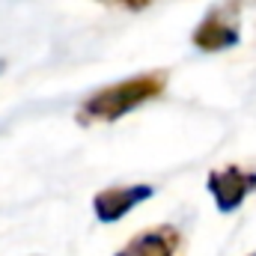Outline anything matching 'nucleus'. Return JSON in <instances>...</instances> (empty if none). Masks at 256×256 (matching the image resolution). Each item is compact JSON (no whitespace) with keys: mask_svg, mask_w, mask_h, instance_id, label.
<instances>
[{"mask_svg":"<svg viewBox=\"0 0 256 256\" xmlns=\"http://www.w3.org/2000/svg\"><path fill=\"white\" fill-rule=\"evenodd\" d=\"M167 86V74L164 72H146L137 78H128L122 84H110L98 92H92L80 110H78V122L80 126H92V122H114L120 116L131 114L134 108L158 98Z\"/></svg>","mask_w":256,"mask_h":256,"instance_id":"1","label":"nucleus"},{"mask_svg":"<svg viewBox=\"0 0 256 256\" xmlns=\"http://www.w3.org/2000/svg\"><path fill=\"white\" fill-rule=\"evenodd\" d=\"M256 0H220L214 3L202 21L194 30V45L200 51H226L238 42V30H242V15L248 6H254Z\"/></svg>","mask_w":256,"mask_h":256,"instance_id":"2","label":"nucleus"},{"mask_svg":"<svg viewBox=\"0 0 256 256\" xmlns=\"http://www.w3.org/2000/svg\"><path fill=\"white\" fill-rule=\"evenodd\" d=\"M256 188V173L242 170V167H224L208 173V191L214 196V206L220 212H232L244 202V196Z\"/></svg>","mask_w":256,"mask_h":256,"instance_id":"3","label":"nucleus"},{"mask_svg":"<svg viewBox=\"0 0 256 256\" xmlns=\"http://www.w3.org/2000/svg\"><path fill=\"white\" fill-rule=\"evenodd\" d=\"M155 194L152 185H122V188H104L92 196V212L102 224H114L126 218L128 212L140 202H146Z\"/></svg>","mask_w":256,"mask_h":256,"instance_id":"4","label":"nucleus"},{"mask_svg":"<svg viewBox=\"0 0 256 256\" xmlns=\"http://www.w3.org/2000/svg\"><path fill=\"white\" fill-rule=\"evenodd\" d=\"M116 256H182V232L167 224L143 230Z\"/></svg>","mask_w":256,"mask_h":256,"instance_id":"5","label":"nucleus"},{"mask_svg":"<svg viewBox=\"0 0 256 256\" xmlns=\"http://www.w3.org/2000/svg\"><path fill=\"white\" fill-rule=\"evenodd\" d=\"M104 3H114V6H122V9L137 12V9H146V6H152L155 0H104Z\"/></svg>","mask_w":256,"mask_h":256,"instance_id":"6","label":"nucleus"},{"mask_svg":"<svg viewBox=\"0 0 256 256\" xmlns=\"http://www.w3.org/2000/svg\"><path fill=\"white\" fill-rule=\"evenodd\" d=\"M0 72H3V60H0Z\"/></svg>","mask_w":256,"mask_h":256,"instance_id":"7","label":"nucleus"},{"mask_svg":"<svg viewBox=\"0 0 256 256\" xmlns=\"http://www.w3.org/2000/svg\"><path fill=\"white\" fill-rule=\"evenodd\" d=\"M248 256H256V250H254V254H248Z\"/></svg>","mask_w":256,"mask_h":256,"instance_id":"8","label":"nucleus"}]
</instances>
